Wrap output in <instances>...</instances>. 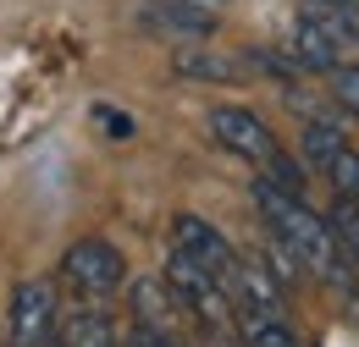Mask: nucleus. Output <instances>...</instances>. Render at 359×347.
Instances as JSON below:
<instances>
[{
    "instance_id": "f257e3e1",
    "label": "nucleus",
    "mask_w": 359,
    "mask_h": 347,
    "mask_svg": "<svg viewBox=\"0 0 359 347\" xmlns=\"http://www.w3.org/2000/svg\"><path fill=\"white\" fill-rule=\"evenodd\" d=\"M255 210L266 215L271 243H282V248H287L293 260L304 264L310 276L332 281V287H343V292H354V260H348V254H343V243L332 237L326 215H315V210L299 199V193H282V187H271L266 176L255 182Z\"/></svg>"
},
{
    "instance_id": "f03ea898",
    "label": "nucleus",
    "mask_w": 359,
    "mask_h": 347,
    "mask_svg": "<svg viewBox=\"0 0 359 347\" xmlns=\"http://www.w3.org/2000/svg\"><path fill=\"white\" fill-rule=\"evenodd\" d=\"M210 138L222 143L226 155L249 160L271 187H282V193H299V199H304V166H299L293 155H282L276 132H271L255 111H243V105H216V111H210Z\"/></svg>"
},
{
    "instance_id": "7ed1b4c3",
    "label": "nucleus",
    "mask_w": 359,
    "mask_h": 347,
    "mask_svg": "<svg viewBox=\"0 0 359 347\" xmlns=\"http://www.w3.org/2000/svg\"><path fill=\"white\" fill-rule=\"evenodd\" d=\"M61 281L78 292V298H111L122 281H128V260L116 243L105 237H78L67 254H61Z\"/></svg>"
},
{
    "instance_id": "20e7f679",
    "label": "nucleus",
    "mask_w": 359,
    "mask_h": 347,
    "mask_svg": "<svg viewBox=\"0 0 359 347\" xmlns=\"http://www.w3.org/2000/svg\"><path fill=\"white\" fill-rule=\"evenodd\" d=\"M172 248H182V254L199 264V270H210V276L226 287V298H232V287H238V270H243V254L226 243V237L210 226V220L177 215V220H172Z\"/></svg>"
},
{
    "instance_id": "39448f33",
    "label": "nucleus",
    "mask_w": 359,
    "mask_h": 347,
    "mask_svg": "<svg viewBox=\"0 0 359 347\" xmlns=\"http://www.w3.org/2000/svg\"><path fill=\"white\" fill-rule=\"evenodd\" d=\"M55 287L50 281H22L11 292V347H50L55 337Z\"/></svg>"
},
{
    "instance_id": "423d86ee",
    "label": "nucleus",
    "mask_w": 359,
    "mask_h": 347,
    "mask_svg": "<svg viewBox=\"0 0 359 347\" xmlns=\"http://www.w3.org/2000/svg\"><path fill=\"white\" fill-rule=\"evenodd\" d=\"M138 17H144L149 34H161L172 44H199V39L216 34V11L205 0H144Z\"/></svg>"
},
{
    "instance_id": "0eeeda50",
    "label": "nucleus",
    "mask_w": 359,
    "mask_h": 347,
    "mask_svg": "<svg viewBox=\"0 0 359 347\" xmlns=\"http://www.w3.org/2000/svg\"><path fill=\"white\" fill-rule=\"evenodd\" d=\"M287 61H293L299 72H337V66H343V50H337L332 28H326L315 11H304V17L293 22V34H287Z\"/></svg>"
},
{
    "instance_id": "6e6552de",
    "label": "nucleus",
    "mask_w": 359,
    "mask_h": 347,
    "mask_svg": "<svg viewBox=\"0 0 359 347\" xmlns=\"http://www.w3.org/2000/svg\"><path fill=\"white\" fill-rule=\"evenodd\" d=\"M172 72H177V78H194V83H243V78H249L243 61H232L222 50H199V44H177Z\"/></svg>"
},
{
    "instance_id": "1a4fd4ad",
    "label": "nucleus",
    "mask_w": 359,
    "mask_h": 347,
    "mask_svg": "<svg viewBox=\"0 0 359 347\" xmlns=\"http://www.w3.org/2000/svg\"><path fill=\"white\" fill-rule=\"evenodd\" d=\"M133 314H138V325L144 331H161V337H177V314H182V304L172 298V287L155 276H144V281H133Z\"/></svg>"
},
{
    "instance_id": "9d476101",
    "label": "nucleus",
    "mask_w": 359,
    "mask_h": 347,
    "mask_svg": "<svg viewBox=\"0 0 359 347\" xmlns=\"http://www.w3.org/2000/svg\"><path fill=\"white\" fill-rule=\"evenodd\" d=\"M55 331H61V347H116V325L100 309H72L67 320H55Z\"/></svg>"
},
{
    "instance_id": "9b49d317",
    "label": "nucleus",
    "mask_w": 359,
    "mask_h": 347,
    "mask_svg": "<svg viewBox=\"0 0 359 347\" xmlns=\"http://www.w3.org/2000/svg\"><path fill=\"white\" fill-rule=\"evenodd\" d=\"M238 342L243 347H299L287 331V320H266V314H238Z\"/></svg>"
},
{
    "instance_id": "f8f14e48",
    "label": "nucleus",
    "mask_w": 359,
    "mask_h": 347,
    "mask_svg": "<svg viewBox=\"0 0 359 347\" xmlns=\"http://www.w3.org/2000/svg\"><path fill=\"white\" fill-rule=\"evenodd\" d=\"M299 143H304V155H310L315 166H326V160H332V155H337L348 138H343V127H337V122L310 116V122H304V132H299Z\"/></svg>"
},
{
    "instance_id": "ddd939ff",
    "label": "nucleus",
    "mask_w": 359,
    "mask_h": 347,
    "mask_svg": "<svg viewBox=\"0 0 359 347\" xmlns=\"http://www.w3.org/2000/svg\"><path fill=\"white\" fill-rule=\"evenodd\" d=\"M320 171L332 176L337 199H354V204H359V149H348V143H343V149H337V155H332Z\"/></svg>"
},
{
    "instance_id": "4468645a",
    "label": "nucleus",
    "mask_w": 359,
    "mask_h": 347,
    "mask_svg": "<svg viewBox=\"0 0 359 347\" xmlns=\"http://www.w3.org/2000/svg\"><path fill=\"white\" fill-rule=\"evenodd\" d=\"M326 226H332V237L343 243V254L359 260V204H354V199H337L332 215H326Z\"/></svg>"
},
{
    "instance_id": "2eb2a0df",
    "label": "nucleus",
    "mask_w": 359,
    "mask_h": 347,
    "mask_svg": "<svg viewBox=\"0 0 359 347\" xmlns=\"http://www.w3.org/2000/svg\"><path fill=\"white\" fill-rule=\"evenodd\" d=\"M326 78H332V99L359 116V66L348 61V66H337V72H326Z\"/></svg>"
},
{
    "instance_id": "dca6fc26",
    "label": "nucleus",
    "mask_w": 359,
    "mask_h": 347,
    "mask_svg": "<svg viewBox=\"0 0 359 347\" xmlns=\"http://www.w3.org/2000/svg\"><path fill=\"white\" fill-rule=\"evenodd\" d=\"M94 122H100V127H111L116 138H133V122H128L122 111H111V105H100V111H94Z\"/></svg>"
},
{
    "instance_id": "f3484780",
    "label": "nucleus",
    "mask_w": 359,
    "mask_h": 347,
    "mask_svg": "<svg viewBox=\"0 0 359 347\" xmlns=\"http://www.w3.org/2000/svg\"><path fill=\"white\" fill-rule=\"evenodd\" d=\"M133 347H177V337H161V331H133Z\"/></svg>"
},
{
    "instance_id": "a211bd4d",
    "label": "nucleus",
    "mask_w": 359,
    "mask_h": 347,
    "mask_svg": "<svg viewBox=\"0 0 359 347\" xmlns=\"http://www.w3.org/2000/svg\"><path fill=\"white\" fill-rule=\"evenodd\" d=\"M320 6H332V11H348V17L359 11V0H320Z\"/></svg>"
},
{
    "instance_id": "6ab92c4d",
    "label": "nucleus",
    "mask_w": 359,
    "mask_h": 347,
    "mask_svg": "<svg viewBox=\"0 0 359 347\" xmlns=\"http://www.w3.org/2000/svg\"><path fill=\"white\" fill-rule=\"evenodd\" d=\"M205 6H216V0H205Z\"/></svg>"
}]
</instances>
